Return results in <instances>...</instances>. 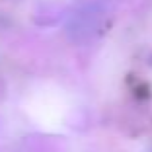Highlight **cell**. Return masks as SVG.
<instances>
[]
</instances>
